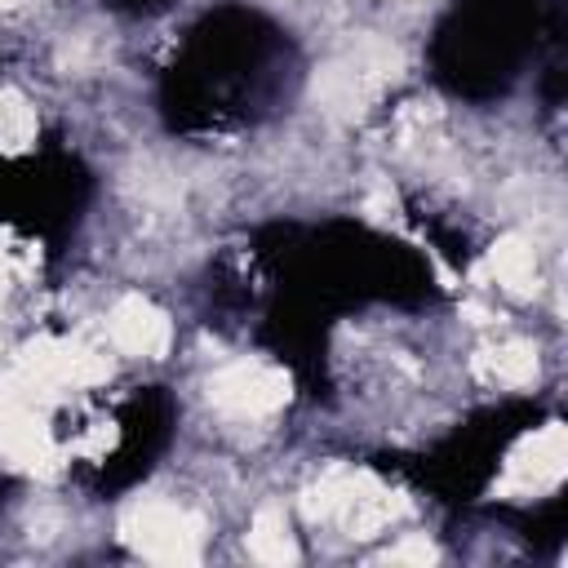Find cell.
I'll list each match as a JSON object with an SVG mask.
<instances>
[{"mask_svg": "<svg viewBox=\"0 0 568 568\" xmlns=\"http://www.w3.org/2000/svg\"><path fill=\"white\" fill-rule=\"evenodd\" d=\"M164 337H169L164 320L151 306H142V302H124L111 315V342L120 351H129V355H155L164 346Z\"/></svg>", "mask_w": 568, "mask_h": 568, "instance_id": "6da1fadb", "label": "cell"}, {"mask_svg": "<svg viewBox=\"0 0 568 568\" xmlns=\"http://www.w3.org/2000/svg\"><path fill=\"white\" fill-rule=\"evenodd\" d=\"M253 555H262V559H288V555H293V550H288V528H284L280 515H262V519H257Z\"/></svg>", "mask_w": 568, "mask_h": 568, "instance_id": "7a4b0ae2", "label": "cell"}]
</instances>
